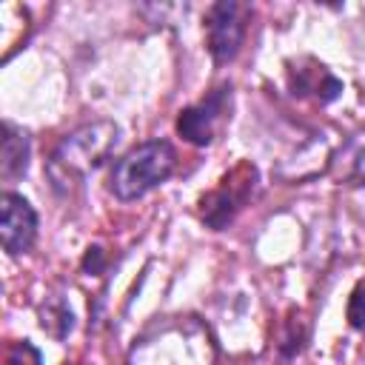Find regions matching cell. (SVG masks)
<instances>
[{
    "mask_svg": "<svg viewBox=\"0 0 365 365\" xmlns=\"http://www.w3.org/2000/svg\"><path fill=\"white\" fill-rule=\"evenodd\" d=\"M128 365H217V342L200 317H165L137 336Z\"/></svg>",
    "mask_w": 365,
    "mask_h": 365,
    "instance_id": "obj_1",
    "label": "cell"
},
{
    "mask_svg": "<svg viewBox=\"0 0 365 365\" xmlns=\"http://www.w3.org/2000/svg\"><path fill=\"white\" fill-rule=\"evenodd\" d=\"M177 154L165 140H148L120 157L111 174V191L120 200H137L165 182L174 171Z\"/></svg>",
    "mask_w": 365,
    "mask_h": 365,
    "instance_id": "obj_2",
    "label": "cell"
},
{
    "mask_svg": "<svg viewBox=\"0 0 365 365\" xmlns=\"http://www.w3.org/2000/svg\"><path fill=\"white\" fill-rule=\"evenodd\" d=\"M117 145V125L114 123H91L77 128L74 134H68L54 157H51V177L54 182H68V180H80L88 171L100 168L103 160L111 154V148Z\"/></svg>",
    "mask_w": 365,
    "mask_h": 365,
    "instance_id": "obj_3",
    "label": "cell"
},
{
    "mask_svg": "<svg viewBox=\"0 0 365 365\" xmlns=\"http://www.w3.org/2000/svg\"><path fill=\"white\" fill-rule=\"evenodd\" d=\"M245 17H248V9L231 0L214 3L208 9L205 37H208V51L217 63H228L240 51V43L245 34Z\"/></svg>",
    "mask_w": 365,
    "mask_h": 365,
    "instance_id": "obj_4",
    "label": "cell"
},
{
    "mask_svg": "<svg viewBox=\"0 0 365 365\" xmlns=\"http://www.w3.org/2000/svg\"><path fill=\"white\" fill-rule=\"evenodd\" d=\"M37 234V214L34 208L20 197L6 191L0 197V240L9 254H23L31 248Z\"/></svg>",
    "mask_w": 365,
    "mask_h": 365,
    "instance_id": "obj_5",
    "label": "cell"
},
{
    "mask_svg": "<svg viewBox=\"0 0 365 365\" xmlns=\"http://www.w3.org/2000/svg\"><path fill=\"white\" fill-rule=\"evenodd\" d=\"M29 165V137L11 125H3V151H0V171L6 180H14Z\"/></svg>",
    "mask_w": 365,
    "mask_h": 365,
    "instance_id": "obj_6",
    "label": "cell"
},
{
    "mask_svg": "<svg viewBox=\"0 0 365 365\" xmlns=\"http://www.w3.org/2000/svg\"><path fill=\"white\" fill-rule=\"evenodd\" d=\"M334 174L348 182H365V131L354 134L334 157Z\"/></svg>",
    "mask_w": 365,
    "mask_h": 365,
    "instance_id": "obj_7",
    "label": "cell"
},
{
    "mask_svg": "<svg viewBox=\"0 0 365 365\" xmlns=\"http://www.w3.org/2000/svg\"><path fill=\"white\" fill-rule=\"evenodd\" d=\"M177 131H180L188 143H194V145L211 143V137H214V108L202 103V106H191V108L180 111Z\"/></svg>",
    "mask_w": 365,
    "mask_h": 365,
    "instance_id": "obj_8",
    "label": "cell"
},
{
    "mask_svg": "<svg viewBox=\"0 0 365 365\" xmlns=\"http://www.w3.org/2000/svg\"><path fill=\"white\" fill-rule=\"evenodd\" d=\"M6 365H40V354H37V348H34V345L20 342V345H14V348L9 351Z\"/></svg>",
    "mask_w": 365,
    "mask_h": 365,
    "instance_id": "obj_9",
    "label": "cell"
},
{
    "mask_svg": "<svg viewBox=\"0 0 365 365\" xmlns=\"http://www.w3.org/2000/svg\"><path fill=\"white\" fill-rule=\"evenodd\" d=\"M348 319L354 328H365V288L359 285L348 302Z\"/></svg>",
    "mask_w": 365,
    "mask_h": 365,
    "instance_id": "obj_10",
    "label": "cell"
}]
</instances>
